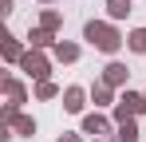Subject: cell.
Listing matches in <instances>:
<instances>
[{"label": "cell", "mask_w": 146, "mask_h": 142, "mask_svg": "<svg viewBox=\"0 0 146 142\" xmlns=\"http://www.w3.org/2000/svg\"><path fill=\"white\" fill-rule=\"evenodd\" d=\"M87 36H91V40H99V47H115V40H111V32H107V28H91Z\"/></svg>", "instance_id": "1"}]
</instances>
